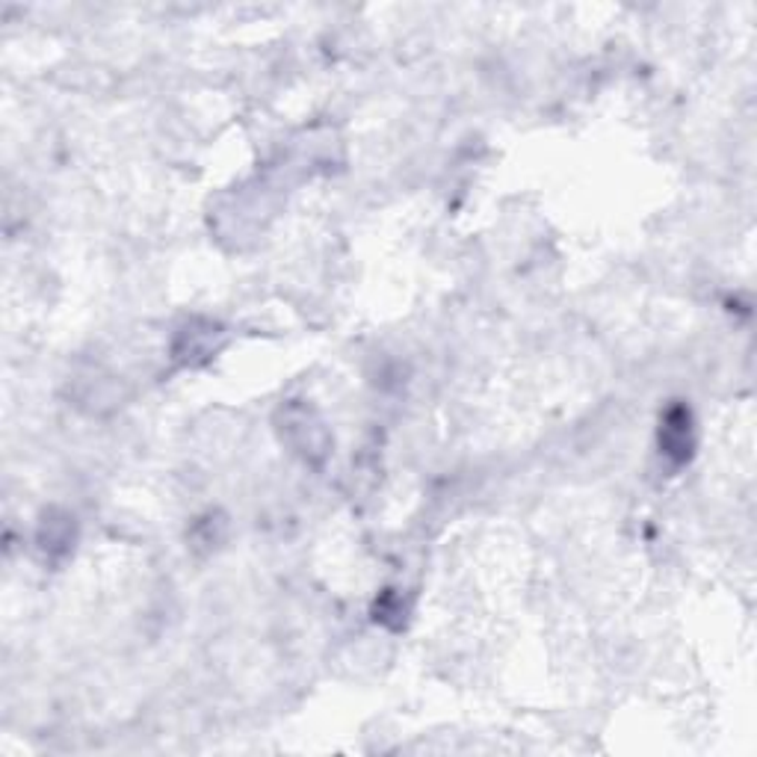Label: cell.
Returning <instances> with one entry per match:
<instances>
[{
	"mask_svg": "<svg viewBox=\"0 0 757 757\" xmlns=\"http://www.w3.org/2000/svg\"><path fill=\"white\" fill-rule=\"evenodd\" d=\"M660 447L663 453H666L672 462H678V465L693 456L696 441H693V417H689V408L675 405V408L666 412L660 426Z\"/></svg>",
	"mask_w": 757,
	"mask_h": 757,
	"instance_id": "obj_1",
	"label": "cell"
}]
</instances>
